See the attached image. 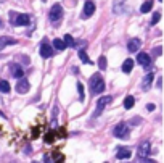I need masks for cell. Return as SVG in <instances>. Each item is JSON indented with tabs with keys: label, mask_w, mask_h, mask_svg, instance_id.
<instances>
[{
	"label": "cell",
	"mask_w": 164,
	"mask_h": 163,
	"mask_svg": "<svg viewBox=\"0 0 164 163\" xmlns=\"http://www.w3.org/2000/svg\"><path fill=\"white\" fill-rule=\"evenodd\" d=\"M90 87H92V92L93 94H101L105 91V81L100 74H95L92 76L90 79Z\"/></svg>",
	"instance_id": "obj_1"
},
{
	"label": "cell",
	"mask_w": 164,
	"mask_h": 163,
	"mask_svg": "<svg viewBox=\"0 0 164 163\" xmlns=\"http://www.w3.org/2000/svg\"><path fill=\"white\" fill-rule=\"evenodd\" d=\"M150 152H151V142L148 139H145L138 144V157L140 158H145V157H148L150 155Z\"/></svg>",
	"instance_id": "obj_2"
},
{
	"label": "cell",
	"mask_w": 164,
	"mask_h": 163,
	"mask_svg": "<svg viewBox=\"0 0 164 163\" xmlns=\"http://www.w3.org/2000/svg\"><path fill=\"white\" fill-rule=\"evenodd\" d=\"M61 16H63V8L60 3H55L52 7V10L50 13H48V18H50L52 21H58V20H61Z\"/></svg>",
	"instance_id": "obj_3"
},
{
	"label": "cell",
	"mask_w": 164,
	"mask_h": 163,
	"mask_svg": "<svg viewBox=\"0 0 164 163\" xmlns=\"http://www.w3.org/2000/svg\"><path fill=\"white\" fill-rule=\"evenodd\" d=\"M113 134L116 137H125L129 134V129H127V124L125 123H119L118 126H116L114 129H113Z\"/></svg>",
	"instance_id": "obj_4"
},
{
	"label": "cell",
	"mask_w": 164,
	"mask_h": 163,
	"mask_svg": "<svg viewBox=\"0 0 164 163\" xmlns=\"http://www.w3.org/2000/svg\"><path fill=\"white\" fill-rule=\"evenodd\" d=\"M95 13V3L92 0H87L84 5V12H82V18H90Z\"/></svg>",
	"instance_id": "obj_5"
},
{
	"label": "cell",
	"mask_w": 164,
	"mask_h": 163,
	"mask_svg": "<svg viewBox=\"0 0 164 163\" xmlns=\"http://www.w3.org/2000/svg\"><path fill=\"white\" fill-rule=\"evenodd\" d=\"M29 87H31V86H29V82H27L26 79H21V78H19V81H18V84H16V92H18V94H27V92H29Z\"/></svg>",
	"instance_id": "obj_6"
},
{
	"label": "cell",
	"mask_w": 164,
	"mask_h": 163,
	"mask_svg": "<svg viewBox=\"0 0 164 163\" xmlns=\"http://www.w3.org/2000/svg\"><path fill=\"white\" fill-rule=\"evenodd\" d=\"M40 55L44 57V58H50V57L53 55L52 45H50V44H47V42H44V44L40 45Z\"/></svg>",
	"instance_id": "obj_7"
},
{
	"label": "cell",
	"mask_w": 164,
	"mask_h": 163,
	"mask_svg": "<svg viewBox=\"0 0 164 163\" xmlns=\"http://www.w3.org/2000/svg\"><path fill=\"white\" fill-rule=\"evenodd\" d=\"M10 73H12L13 76H15V78H23V76H24V71H23V68H21V66H19L18 63H13V65H10Z\"/></svg>",
	"instance_id": "obj_8"
},
{
	"label": "cell",
	"mask_w": 164,
	"mask_h": 163,
	"mask_svg": "<svg viewBox=\"0 0 164 163\" xmlns=\"http://www.w3.org/2000/svg\"><path fill=\"white\" fill-rule=\"evenodd\" d=\"M125 10V0H114L113 2V12L116 15H121Z\"/></svg>",
	"instance_id": "obj_9"
},
{
	"label": "cell",
	"mask_w": 164,
	"mask_h": 163,
	"mask_svg": "<svg viewBox=\"0 0 164 163\" xmlns=\"http://www.w3.org/2000/svg\"><path fill=\"white\" fill-rule=\"evenodd\" d=\"M142 47V41L140 39H130L129 44H127V50L135 53V52H138V49Z\"/></svg>",
	"instance_id": "obj_10"
},
{
	"label": "cell",
	"mask_w": 164,
	"mask_h": 163,
	"mask_svg": "<svg viewBox=\"0 0 164 163\" xmlns=\"http://www.w3.org/2000/svg\"><path fill=\"white\" fill-rule=\"evenodd\" d=\"M29 21H31V18L27 15H15V24L16 26H27Z\"/></svg>",
	"instance_id": "obj_11"
},
{
	"label": "cell",
	"mask_w": 164,
	"mask_h": 163,
	"mask_svg": "<svg viewBox=\"0 0 164 163\" xmlns=\"http://www.w3.org/2000/svg\"><path fill=\"white\" fill-rule=\"evenodd\" d=\"M111 100H113V99L110 97V95H106V97H101V99L98 100V103H96V113H95V115H98V113H100V111H101V110H103Z\"/></svg>",
	"instance_id": "obj_12"
},
{
	"label": "cell",
	"mask_w": 164,
	"mask_h": 163,
	"mask_svg": "<svg viewBox=\"0 0 164 163\" xmlns=\"http://www.w3.org/2000/svg\"><path fill=\"white\" fill-rule=\"evenodd\" d=\"M130 155H132V152H130V149H127V147H119V149H118V153H116V157H118L119 160L130 158Z\"/></svg>",
	"instance_id": "obj_13"
},
{
	"label": "cell",
	"mask_w": 164,
	"mask_h": 163,
	"mask_svg": "<svg viewBox=\"0 0 164 163\" xmlns=\"http://www.w3.org/2000/svg\"><path fill=\"white\" fill-rule=\"evenodd\" d=\"M137 62H138V65H142V66H147V65H150L151 58H150V55H148V53L140 52V53L137 55Z\"/></svg>",
	"instance_id": "obj_14"
},
{
	"label": "cell",
	"mask_w": 164,
	"mask_h": 163,
	"mask_svg": "<svg viewBox=\"0 0 164 163\" xmlns=\"http://www.w3.org/2000/svg\"><path fill=\"white\" fill-rule=\"evenodd\" d=\"M10 44H16V41L10 39V37H7V36H0V50H3L5 47L10 45Z\"/></svg>",
	"instance_id": "obj_15"
},
{
	"label": "cell",
	"mask_w": 164,
	"mask_h": 163,
	"mask_svg": "<svg viewBox=\"0 0 164 163\" xmlns=\"http://www.w3.org/2000/svg\"><path fill=\"white\" fill-rule=\"evenodd\" d=\"M132 70H134V60L127 58V60L122 63V71H124V73H130Z\"/></svg>",
	"instance_id": "obj_16"
},
{
	"label": "cell",
	"mask_w": 164,
	"mask_h": 163,
	"mask_svg": "<svg viewBox=\"0 0 164 163\" xmlns=\"http://www.w3.org/2000/svg\"><path fill=\"white\" fill-rule=\"evenodd\" d=\"M151 8H153V0H147V2L140 7V12L142 13H148V12H151Z\"/></svg>",
	"instance_id": "obj_17"
},
{
	"label": "cell",
	"mask_w": 164,
	"mask_h": 163,
	"mask_svg": "<svg viewBox=\"0 0 164 163\" xmlns=\"http://www.w3.org/2000/svg\"><path fill=\"white\" fill-rule=\"evenodd\" d=\"M153 73H150V74H147V78H145V81H143V91H148L150 89V86H151V82H153Z\"/></svg>",
	"instance_id": "obj_18"
},
{
	"label": "cell",
	"mask_w": 164,
	"mask_h": 163,
	"mask_svg": "<svg viewBox=\"0 0 164 163\" xmlns=\"http://www.w3.org/2000/svg\"><path fill=\"white\" fill-rule=\"evenodd\" d=\"M53 47L56 50H64L66 49V44H64V41H61V39H55L53 41Z\"/></svg>",
	"instance_id": "obj_19"
},
{
	"label": "cell",
	"mask_w": 164,
	"mask_h": 163,
	"mask_svg": "<svg viewBox=\"0 0 164 163\" xmlns=\"http://www.w3.org/2000/svg\"><path fill=\"white\" fill-rule=\"evenodd\" d=\"M0 92H3V94L10 92V82H7L5 79H0Z\"/></svg>",
	"instance_id": "obj_20"
},
{
	"label": "cell",
	"mask_w": 164,
	"mask_h": 163,
	"mask_svg": "<svg viewBox=\"0 0 164 163\" xmlns=\"http://www.w3.org/2000/svg\"><path fill=\"white\" fill-rule=\"evenodd\" d=\"M134 103H135V99L132 97V95H129V97H125V100H124V108H132L134 107Z\"/></svg>",
	"instance_id": "obj_21"
},
{
	"label": "cell",
	"mask_w": 164,
	"mask_h": 163,
	"mask_svg": "<svg viewBox=\"0 0 164 163\" xmlns=\"http://www.w3.org/2000/svg\"><path fill=\"white\" fill-rule=\"evenodd\" d=\"M79 58H81L84 63H87V65H92V62H90V58H89V55L85 53V50H79Z\"/></svg>",
	"instance_id": "obj_22"
},
{
	"label": "cell",
	"mask_w": 164,
	"mask_h": 163,
	"mask_svg": "<svg viewBox=\"0 0 164 163\" xmlns=\"http://www.w3.org/2000/svg\"><path fill=\"white\" fill-rule=\"evenodd\" d=\"M64 44H66V47H74V39H73L71 34L64 36Z\"/></svg>",
	"instance_id": "obj_23"
},
{
	"label": "cell",
	"mask_w": 164,
	"mask_h": 163,
	"mask_svg": "<svg viewBox=\"0 0 164 163\" xmlns=\"http://www.w3.org/2000/svg\"><path fill=\"white\" fill-rule=\"evenodd\" d=\"M98 68L101 71L106 70V58H105V57H100V58H98Z\"/></svg>",
	"instance_id": "obj_24"
},
{
	"label": "cell",
	"mask_w": 164,
	"mask_h": 163,
	"mask_svg": "<svg viewBox=\"0 0 164 163\" xmlns=\"http://www.w3.org/2000/svg\"><path fill=\"white\" fill-rule=\"evenodd\" d=\"M159 20H161V13H159V12H156V13H154V15H153V20H151V24H156V23H158Z\"/></svg>",
	"instance_id": "obj_25"
},
{
	"label": "cell",
	"mask_w": 164,
	"mask_h": 163,
	"mask_svg": "<svg viewBox=\"0 0 164 163\" xmlns=\"http://www.w3.org/2000/svg\"><path fill=\"white\" fill-rule=\"evenodd\" d=\"M77 91H79V95H81V99H84V86L79 82L77 84Z\"/></svg>",
	"instance_id": "obj_26"
},
{
	"label": "cell",
	"mask_w": 164,
	"mask_h": 163,
	"mask_svg": "<svg viewBox=\"0 0 164 163\" xmlns=\"http://www.w3.org/2000/svg\"><path fill=\"white\" fill-rule=\"evenodd\" d=\"M55 139H53V134H47L45 136V142H48V144H52Z\"/></svg>",
	"instance_id": "obj_27"
},
{
	"label": "cell",
	"mask_w": 164,
	"mask_h": 163,
	"mask_svg": "<svg viewBox=\"0 0 164 163\" xmlns=\"http://www.w3.org/2000/svg\"><path fill=\"white\" fill-rule=\"evenodd\" d=\"M55 160H56V161H63V160H64V157H63V155H60V153H55Z\"/></svg>",
	"instance_id": "obj_28"
},
{
	"label": "cell",
	"mask_w": 164,
	"mask_h": 163,
	"mask_svg": "<svg viewBox=\"0 0 164 163\" xmlns=\"http://www.w3.org/2000/svg\"><path fill=\"white\" fill-rule=\"evenodd\" d=\"M154 108H156V107H154L153 103H148V105H147V110H150V111H153Z\"/></svg>",
	"instance_id": "obj_29"
},
{
	"label": "cell",
	"mask_w": 164,
	"mask_h": 163,
	"mask_svg": "<svg viewBox=\"0 0 164 163\" xmlns=\"http://www.w3.org/2000/svg\"><path fill=\"white\" fill-rule=\"evenodd\" d=\"M2 26H3V24H2V23H0V27H2Z\"/></svg>",
	"instance_id": "obj_30"
}]
</instances>
